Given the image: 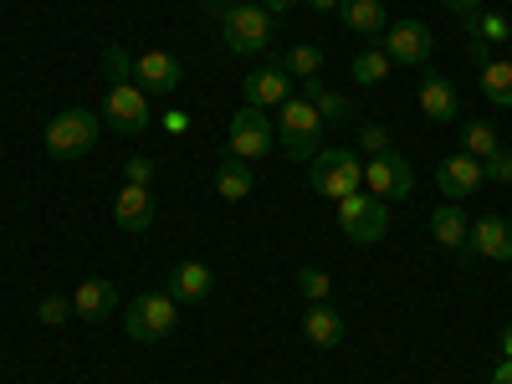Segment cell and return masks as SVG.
Segmentation results:
<instances>
[{
    "label": "cell",
    "instance_id": "6da1fadb",
    "mask_svg": "<svg viewBox=\"0 0 512 384\" xmlns=\"http://www.w3.org/2000/svg\"><path fill=\"white\" fill-rule=\"evenodd\" d=\"M210 16L221 21L226 47H231L236 57H256V52L272 47L277 16L262 6V0H210Z\"/></svg>",
    "mask_w": 512,
    "mask_h": 384
},
{
    "label": "cell",
    "instance_id": "7a4b0ae2",
    "mask_svg": "<svg viewBox=\"0 0 512 384\" xmlns=\"http://www.w3.org/2000/svg\"><path fill=\"white\" fill-rule=\"evenodd\" d=\"M98 134H103V113L72 103V108H62L47 128H41V144H47L52 159H82V154H93Z\"/></svg>",
    "mask_w": 512,
    "mask_h": 384
},
{
    "label": "cell",
    "instance_id": "3957f363",
    "mask_svg": "<svg viewBox=\"0 0 512 384\" xmlns=\"http://www.w3.org/2000/svg\"><path fill=\"white\" fill-rule=\"evenodd\" d=\"M277 144L287 159H308L323 149V113L308 98H287L282 103V123H277Z\"/></svg>",
    "mask_w": 512,
    "mask_h": 384
},
{
    "label": "cell",
    "instance_id": "277c9868",
    "mask_svg": "<svg viewBox=\"0 0 512 384\" xmlns=\"http://www.w3.org/2000/svg\"><path fill=\"white\" fill-rule=\"evenodd\" d=\"M308 185L328 200H344V195H359L364 190V159L349 154V149H318L313 164H308Z\"/></svg>",
    "mask_w": 512,
    "mask_h": 384
},
{
    "label": "cell",
    "instance_id": "5b68a950",
    "mask_svg": "<svg viewBox=\"0 0 512 384\" xmlns=\"http://www.w3.org/2000/svg\"><path fill=\"white\" fill-rule=\"evenodd\" d=\"M103 123L113 134H149L154 128V108H149V93L139 88L134 77L128 82H108V98H103Z\"/></svg>",
    "mask_w": 512,
    "mask_h": 384
},
{
    "label": "cell",
    "instance_id": "8992f818",
    "mask_svg": "<svg viewBox=\"0 0 512 384\" xmlns=\"http://www.w3.org/2000/svg\"><path fill=\"white\" fill-rule=\"evenodd\" d=\"M123 333L134 344H159V338L175 333V297L169 292H139L123 313Z\"/></svg>",
    "mask_w": 512,
    "mask_h": 384
},
{
    "label": "cell",
    "instance_id": "52a82bcc",
    "mask_svg": "<svg viewBox=\"0 0 512 384\" xmlns=\"http://www.w3.org/2000/svg\"><path fill=\"white\" fill-rule=\"evenodd\" d=\"M338 226H344V236L354 246H374L390 231V205L379 195H344L338 200Z\"/></svg>",
    "mask_w": 512,
    "mask_h": 384
},
{
    "label": "cell",
    "instance_id": "ba28073f",
    "mask_svg": "<svg viewBox=\"0 0 512 384\" xmlns=\"http://www.w3.org/2000/svg\"><path fill=\"white\" fill-rule=\"evenodd\" d=\"M379 47L395 67H425L436 52V31L425 21H390V31L379 36Z\"/></svg>",
    "mask_w": 512,
    "mask_h": 384
},
{
    "label": "cell",
    "instance_id": "9c48e42d",
    "mask_svg": "<svg viewBox=\"0 0 512 384\" xmlns=\"http://www.w3.org/2000/svg\"><path fill=\"white\" fill-rule=\"evenodd\" d=\"M364 185H369V195H379L384 205L405 200V195L415 190V164H410L405 154H395V149H384V154H374V159L364 164Z\"/></svg>",
    "mask_w": 512,
    "mask_h": 384
},
{
    "label": "cell",
    "instance_id": "30bf717a",
    "mask_svg": "<svg viewBox=\"0 0 512 384\" xmlns=\"http://www.w3.org/2000/svg\"><path fill=\"white\" fill-rule=\"evenodd\" d=\"M272 123H267V113L262 108H251V103H241L236 113H231V154L236 159H246V164H256V159H267L272 154Z\"/></svg>",
    "mask_w": 512,
    "mask_h": 384
},
{
    "label": "cell",
    "instance_id": "8fae6325",
    "mask_svg": "<svg viewBox=\"0 0 512 384\" xmlns=\"http://www.w3.org/2000/svg\"><path fill=\"white\" fill-rule=\"evenodd\" d=\"M420 113L431 123H456L461 118V88L446 77V72H420Z\"/></svg>",
    "mask_w": 512,
    "mask_h": 384
},
{
    "label": "cell",
    "instance_id": "7c38bea8",
    "mask_svg": "<svg viewBox=\"0 0 512 384\" xmlns=\"http://www.w3.org/2000/svg\"><path fill=\"white\" fill-rule=\"evenodd\" d=\"M436 190L446 195V200H466V195H477L482 190V159H472V154H446L441 159V169H436Z\"/></svg>",
    "mask_w": 512,
    "mask_h": 384
},
{
    "label": "cell",
    "instance_id": "4fadbf2b",
    "mask_svg": "<svg viewBox=\"0 0 512 384\" xmlns=\"http://www.w3.org/2000/svg\"><path fill=\"white\" fill-rule=\"evenodd\" d=\"M241 98H246L251 108H282V103L292 98V77L282 72V62H267V67L246 72V82H241Z\"/></svg>",
    "mask_w": 512,
    "mask_h": 384
},
{
    "label": "cell",
    "instance_id": "5bb4252c",
    "mask_svg": "<svg viewBox=\"0 0 512 384\" xmlns=\"http://www.w3.org/2000/svg\"><path fill=\"white\" fill-rule=\"evenodd\" d=\"M134 82L144 93H175L185 82V67L175 52H144V57H134Z\"/></svg>",
    "mask_w": 512,
    "mask_h": 384
},
{
    "label": "cell",
    "instance_id": "9a60e30c",
    "mask_svg": "<svg viewBox=\"0 0 512 384\" xmlns=\"http://www.w3.org/2000/svg\"><path fill=\"white\" fill-rule=\"evenodd\" d=\"M113 226L128 231V236H144L154 226V195L149 185H123L118 200H113Z\"/></svg>",
    "mask_w": 512,
    "mask_h": 384
},
{
    "label": "cell",
    "instance_id": "2e32d148",
    "mask_svg": "<svg viewBox=\"0 0 512 384\" xmlns=\"http://www.w3.org/2000/svg\"><path fill=\"white\" fill-rule=\"evenodd\" d=\"M113 308H118V287L108 277H88L72 292V318H82V323H103Z\"/></svg>",
    "mask_w": 512,
    "mask_h": 384
},
{
    "label": "cell",
    "instance_id": "e0dca14e",
    "mask_svg": "<svg viewBox=\"0 0 512 384\" xmlns=\"http://www.w3.org/2000/svg\"><path fill=\"white\" fill-rule=\"evenodd\" d=\"M338 21H344V31H354L364 41H379L384 31H390L384 0H338Z\"/></svg>",
    "mask_w": 512,
    "mask_h": 384
},
{
    "label": "cell",
    "instance_id": "ac0fdd59",
    "mask_svg": "<svg viewBox=\"0 0 512 384\" xmlns=\"http://www.w3.org/2000/svg\"><path fill=\"white\" fill-rule=\"evenodd\" d=\"M431 236L446 246V251H461V256H472V221H466V210L456 200L436 205V216H431Z\"/></svg>",
    "mask_w": 512,
    "mask_h": 384
},
{
    "label": "cell",
    "instance_id": "d6986e66",
    "mask_svg": "<svg viewBox=\"0 0 512 384\" xmlns=\"http://www.w3.org/2000/svg\"><path fill=\"white\" fill-rule=\"evenodd\" d=\"M472 256H487V262H512V221H502V216L472 221Z\"/></svg>",
    "mask_w": 512,
    "mask_h": 384
},
{
    "label": "cell",
    "instance_id": "ffe728a7",
    "mask_svg": "<svg viewBox=\"0 0 512 384\" xmlns=\"http://www.w3.org/2000/svg\"><path fill=\"white\" fill-rule=\"evenodd\" d=\"M210 287H216V277H210L205 262H180L169 272V297H175V303H205Z\"/></svg>",
    "mask_w": 512,
    "mask_h": 384
},
{
    "label": "cell",
    "instance_id": "44dd1931",
    "mask_svg": "<svg viewBox=\"0 0 512 384\" xmlns=\"http://www.w3.org/2000/svg\"><path fill=\"white\" fill-rule=\"evenodd\" d=\"M303 333H308V344H318V349H338L344 344V318H338V308H328V303H308Z\"/></svg>",
    "mask_w": 512,
    "mask_h": 384
},
{
    "label": "cell",
    "instance_id": "7402d4cb",
    "mask_svg": "<svg viewBox=\"0 0 512 384\" xmlns=\"http://www.w3.org/2000/svg\"><path fill=\"white\" fill-rule=\"evenodd\" d=\"M251 185H256V175H251V164L246 159H236V154H226L221 164H216V195L221 200H246L251 195Z\"/></svg>",
    "mask_w": 512,
    "mask_h": 384
},
{
    "label": "cell",
    "instance_id": "603a6c76",
    "mask_svg": "<svg viewBox=\"0 0 512 384\" xmlns=\"http://www.w3.org/2000/svg\"><path fill=\"white\" fill-rule=\"evenodd\" d=\"M303 98H308V103L323 113V123H349V118H354V98H344V93L323 88V77L303 82Z\"/></svg>",
    "mask_w": 512,
    "mask_h": 384
},
{
    "label": "cell",
    "instance_id": "cb8c5ba5",
    "mask_svg": "<svg viewBox=\"0 0 512 384\" xmlns=\"http://www.w3.org/2000/svg\"><path fill=\"white\" fill-rule=\"evenodd\" d=\"M477 77H482V93L492 108H512V62L492 57L487 67H477Z\"/></svg>",
    "mask_w": 512,
    "mask_h": 384
},
{
    "label": "cell",
    "instance_id": "d4e9b609",
    "mask_svg": "<svg viewBox=\"0 0 512 384\" xmlns=\"http://www.w3.org/2000/svg\"><path fill=\"white\" fill-rule=\"evenodd\" d=\"M502 149V134L487 123V118H466L461 123V154H472V159H487Z\"/></svg>",
    "mask_w": 512,
    "mask_h": 384
},
{
    "label": "cell",
    "instance_id": "484cf974",
    "mask_svg": "<svg viewBox=\"0 0 512 384\" xmlns=\"http://www.w3.org/2000/svg\"><path fill=\"white\" fill-rule=\"evenodd\" d=\"M282 72L297 77V82H313V77L323 72V52L313 47V41H297V47L282 52Z\"/></svg>",
    "mask_w": 512,
    "mask_h": 384
},
{
    "label": "cell",
    "instance_id": "4316f807",
    "mask_svg": "<svg viewBox=\"0 0 512 384\" xmlns=\"http://www.w3.org/2000/svg\"><path fill=\"white\" fill-rule=\"evenodd\" d=\"M461 26L472 31V41H487V47H507L512 41V26H507L502 11H477L472 21H461Z\"/></svg>",
    "mask_w": 512,
    "mask_h": 384
},
{
    "label": "cell",
    "instance_id": "83f0119b",
    "mask_svg": "<svg viewBox=\"0 0 512 384\" xmlns=\"http://www.w3.org/2000/svg\"><path fill=\"white\" fill-rule=\"evenodd\" d=\"M390 57H384V47H369V52H359L354 62H349V72H354V82H359V88H379V82L384 77H390Z\"/></svg>",
    "mask_w": 512,
    "mask_h": 384
},
{
    "label": "cell",
    "instance_id": "f1b7e54d",
    "mask_svg": "<svg viewBox=\"0 0 512 384\" xmlns=\"http://www.w3.org/2000/svg\"><path fill=\"white\" fill-rule=\"evenodd\" d=\"M297 292H303L308 303H328L333 282H328V272H323V267H303V272H297Z\"/></svg>",
    "mask_w": 512,
    "mask_h": 384
},
{
    "label": "cell",
    "instance_id": "f546056e",
    "mask_svg": "<svg viewBox=\"0 0 512 384\" xmlns=\"http://www.w3.org/2000/svg\"><path fill=\"white\" fill-rule=\"evenodd\" d=\"M103 77L108 82H128V77H134V57H128L123 47H108L103 52Z\"/></svg>",
    "mask_w": 512,
    "mask_h": 384
},
{
    "label": "cell",
    "instance_id": "4dcf8cb0",
    "mask_svg": "<svg viewBox=\"0 0 512 384\" xmlns=\"http://www.w3.org/2000/svg\"><path fill=\"white\" fill-rule=\"evenodd\" d=\"M36 318L47 323V328L67 323V318H72V297H41V303H36Z\"/></svg>",
    "mask_w": 512,
    "mask_h": 384
},
{
    "label": "cell",
    "instance_id": "1f68e13d",
    "mask_svg": "<svg viewBox=\"0 0 512 384\" xmlns=\"http://www.w3.org/2000/svg\"><path fill=\"white\" fill-rule=\"evenodd\" d=\"M482 180H497V185H512V149H497L482 159Z\"/></svg>",
    "mask_w": 512,
    "mask_h": 384
},
{
    "label": "cell",
    "instance_id": "d6a6232c",
    "mask_svg": "<svg viewBox=\"0 0 512 384\" xmlns=\"http://www.w3.org/2000/svg\"><path fill=\"white\" fill-rule=\"evenodd\" d=\"M359 149L374 159V154H384V149H390V128H384V123H359Z\"/></svg>",
    "mask_w": 512,
    "mask_h": 384
},
{
    "label": "cell",
    "instance_id": "836d02e7",
    "mask_svg": "<svg viewBox=\"0 0 512 384\" xmlns=\"http://www.w3.org/2000/svg\"><path fill=\"white\" fill-rule=\"evenodd\" d=\"M123 180H128V185H149V180H154V159H149V154H128V159H123Z\"/></svg>",
    "mask_w": 512,
    "mask_h": 384
},
{
    "label": "cell",
    "instance_id": "e575fe53",
    "mask_svg": "<svg viewBox=\"0 0 512 384\" xmlns=\"http://www.w3.org/2000/svg\"><path fill=\"white\" fill-rule=\"evenodd\" d=\"M441 6H446L451 16H461V21H472V16L482 11V0H441Z\"/></svg>",
    "mask_w": 512,
    "mask_h": 384
},
{
    "label": "cell",
    "instance_id": "d590c367",
    "mask_svg": "<svg viewBox=\"0 0 512 384\" xmlns=\"http://www.w3.org/2000/svg\"><path fill=\"white\" fill-rule=\"evenodd\" d=\"M466 57H472L477 67H487L492 62V47H487V41H466Z\"/></svg>",
    "mask_w": 512,
    "mask_h": 384
},
{
    "label": "cell",
    "instance_id": "8d00e7d4",
    "mask_svg": "<svg viewBox=\"0 0 512 384\" xmlns=\"http://www.w3.org/2000/svg\"><path fill=\"white\" fill-rule=\"evenodd\" d=\"M487 384H512V359H502L497 369H492V379Z\"/></svg>",
    "mask_w": 512,
    "mask_h": 384
},
{
    "label": "cell",
    "instance_id": "74e56055",
    "mask_svg": "<svg viewBox=\"0 0 512 384\" xmlns=\"http://www.w3.org/2000/svg\"><path fill=\"white\" fill-rule=\"evenodd\" d=\"M262 6H267V11H272V16H277V21H282V16H287V11H292V6H297V0H262Z\"/></svg>",
    "mask_w": 512,
    "mask_h": 384
},
{
    "label": "cell",
    "instance_id": "f35d334b",
    "mask_svg": "<svg viewBox=\"0 0 512 384\" xmlns=\"http://www.w3.org/2000/svg\"><path fill=\"white\" fill-rule=\"evenodd\" d=\"M502 359H512V323L502 328Z\"/></svg>",
    "mask_w": 512,
    "mask_h": 384
},
{
    "label": "cell",
    "instance_id": "ab89813d",
    "mask_svg": "<svg viewBox=\"0 0 512 384\" xmlns=\"http://www.w3.org/2000/svg\"><path fill=\"white\" fill-rule=\"evenodd\" d=\"M313 11H338V0H308Z\"/></svg>",
    "mask_w": 512,
    "mask_h": 384
}]
</instances>
